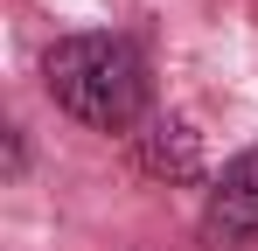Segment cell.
<instances>
[{
	"instance_id": "obj_2",
	"label": "cell",
	"mask_w": 258,
	"mask_h": 251,
	"mask_svg": "<svg viewBox=\"0 0 258 251\" xmlns=\"http://www.w3.org/2000/svg\"><path fill=\"white\" fill-rule=\"evenodd\" d=\"M203 251H258V147L237 154L210 181V203H203Z\"/></svg>"
},
{
	"instance_id": "obj_1",
	"label": "cell",
	"mask_w": 258,
	"mask_h": 251,
	"mask_svg": "<svg viewBox=\"0 0 258 251\" xmlns=\"http://www.w3.org/2000/svg\"><path fill=\"white\" fill-rule=\"evenodd\" d=\"M49 98L91 133H126L147 119V63L126 35H63L42 56Z\"/></svg>"
},
{
	"instance_id": "obj_3",
	"label": "cell",
	"mask_w": 258,
	"mask_h": 251,
	"mask_svg": "<svg viewBox=\"0 0 258 251\" xmlns=\"http://www.w3.org/2000/svg\"><path fill=\"white\" fill-rule=\"evenodd\" d=\"M140 167L161 181H196L203 174V140L188 119H147L140 126Z\"/></svg>"
}]
</instances>
